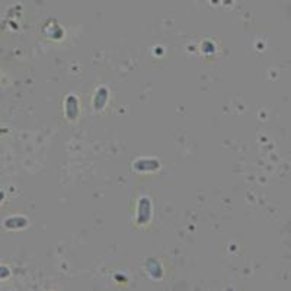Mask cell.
<instances>
[{"instance_id": "1", "label": "cell", "mask_w": 291, "mask_h": 291, "mask_svg": "<svg viewBox=\"0 0 291 291\" xmlns=\"http://www.w3.org/2000/svg\"><path fill=\"white\" fill-rule=\"evenodd\" d=\"M6 275H7V271L4 268H0V278L1 277H6Z\"/></svg>"}]
</instances>
